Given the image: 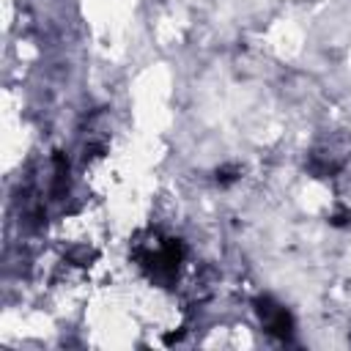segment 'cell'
<instances>
[{
    "label": "cell",
    "mask_w": 351,
    "mask_h": 351,
    "mask_svg": "<svg viewBox=\"0 0 351 351\" xmlns=\"http://www.w3.org/2000/svg\"><path fill=\"white\" fill-rule=\"evenodd\" d=\"M134 258L140 269L159 285H170L178 277V269L184 263V244L181 239H162V236H148V241H137Z\"/></svg>",
    "instance_id": "obj_1"
},
{
    "label": "cell",
    "mask_w": 351,
    "mask_h": 351,
    "mask_svg": "<svg viewBox=\"0 0 351 351\" xmlns=\"http://www.w3.org/2000/svg\"><path fill=\"white\" fill-rule=\"evenodd\" d=\"M255 313H258L261 326H263L269 335H274V337H280V340H288V337H291V332H293V315H291L277 299H271V296H258V299H255Z\"/></svg>",
    "instance_id": "obj_2"
},
{
    "label": "cell",
    "mask_w": 351,
    "mask_h": 351,
    "mask_svg": "<svg viewBox=\"0 0 351 351\" xmlns=\"http://www.w3.org/2000/svg\"><path fill=\"white\" fill-rule=\"evenodd\" d=\"M332 225H351V184L337 192V211L332 217Z\"/></svg>",
    "instance_id": "obj_3"
}]
</instances>
